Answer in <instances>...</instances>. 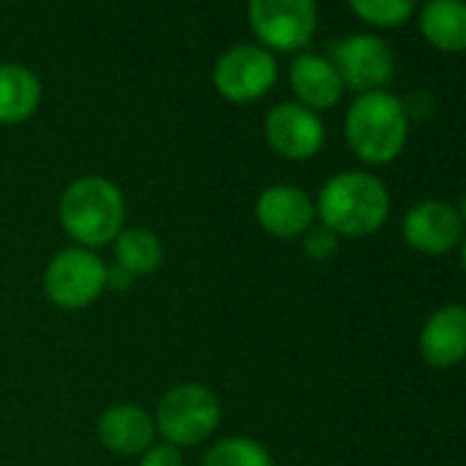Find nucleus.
<instances>
[{"instance_id":"nucleus-1","label":"nucleus","mask_w":466,"mask_h":466,"mask_svg":"<svg viewBox=\"0 0 466 466\" xmlns=\"http://www.w3.org/2000/svg\"><path fill=\"white\" fill-rule=\"evenodd\" d=\"M390 217L387 184L365 170H343L324 181L316 198V219L338 237L360 239L376 233Z\"/></svg>"},{"instance_id":"nucleus-2","label":"nucleus","mask_w":466,"mask_h":466,"mask_svg":"<svg viewBox=\"0 0 466 466\" xmlns=\"http://www.w3.org/2000/svg\"><path fill=\"white\" fill-rule=\"evenodd\" d=\"M58 222L77 248L99 250L127 228V200L118 184L105 176L75 178L58 203Z\"/></svg>"},{"instance_id":"nucleus-3","label":"nucleus","mask_w":466,"mask_h":466,"mask_svg":"<svg viewBox=\"0 0 466 466\" xmlns=\"http://www.w3.org/2000/svg\"><path fill=\"white\" fill-rule=\"evenodd\" d=\"M409 137L406 105L390 91L360 94L346 113V143L365 165H390Z\"/></svg>"},{"instance_id":"nucleus-4","label":"nucleus","mask_w":466,"mask_h":466,"mask_svg":"<svg viewBox=\"0 0 466 466\" xmlns=\"http://www.w3.org/2000/svg\"><path fill=\"white\" fill-rule=\"evenodd\" d=\"M219 420H222L219 398L214 395V390L195 381L167 390L159 398L154 414V425L162 441L178 450L198 447L200 441L211 439L214 431L219 428Z\"/></svg>"},{"instance_id":"nucleus-5","label":"nucleus","mask_w":466,"mask_h":466,"mask_svg":"<svg viewBox=\"0 0 466 466\" xmlns=\"http://www.w3.org/2000/svg\"><path fill=\"white\" fill-rule=\"evenodd\" d=\"M45 297L58 310H86L107 289V264L88 248H66L56 253L45 269Z\"/></svg>"},{"instance_id":"nucleus-6","label":"nucleus","mask_w":466,"mask_h":466,"mask_svg":"<svg viewBox=\"0 0 466 466\" xmlns=\"http://www.w3.org/2000/svg\"><path fill=\"white\" fill-rule=\"evenodd\" d=\"M214 88L233 105H253L278 83V61L258 45H239L222 53L214 64Z\"/></svg>"},{"instance_id":"nucleus-7","label":"nucleus","mask_w":466,"mask_h":466,"mask_svg":"<svg viewBox=\"0 0 466 466\" xmlns=\"http://www.w3.org/2000/svg\"><path fill=\"white\" fill-rule=\"evenodd\" d=\"M248 15L264 50L278 53L302 50L319 25L316 0H248Z\"/></svg>"},{"instance_id":"nucleus-8","label":"nucleus","mask_w":466,"mask_h":466,"mask_svg":"<svg viewBox=\"0 0 466 466\" xmlns=\"http://www.w3.org/2000/svg\"><path fill=\"white\" fill-rule=\"evenodd\" d=\"M332 66L338 69L343 88L370 94L384 91L392 80L395 58L387 42L370 34H351L332 47Z\"/></svg>"},{"instance_id":"nucleus-9","label":"nucleus","mask_w":466,"mask_h":466,"mask_svg":"<svg viewBox=\"0 0 466 466\" xmlns=\"http://www.w3.org/2000/svg\"><path fill=\"white\" fill-rule=\"evenodd\" d=\"M264 135H267L269 148L278 157L291 159V162L313 159L327 143L324 121L319 118V113H313L310 107H305L299 102L275 105L267 113Z\"/></svg>"},{"instance_id":"nucleus-10","label":"nucleus","mask_w":466,"mask_h":466,"mask_svg":"<svg viewBox=\"0 0 466 466\" xmlns=\"http://www.w3.org/2000/svg\"><path fill=\"white\" fill-rule=\"evenodd\" d=\"M403 242L422 256H444L463 239V222L452 203L428 198L414 203L400 222Z\"/></svg>"},{"instance_id":"nucleus-11","label":"nucleus","mask_w":466,"mask_h":466,"mask_svg":"<svg viewBox=\"0 0 466 466\" xmlns=\"http://www.w3.org/2000/svg\"><path fill=\"white\" fill-rule=\"evenodd\" d=\"M256 222L275 239H302L316 225V200L294 184H272L256 200Z\"/></svg>"},{"instance_id":"nucleus-12","label":"nucleus","mask_w":466,"mask_h":466,"mask_svg":"<svg viewBox=\"0 0 466 466\" xmlns=\"http://www.w3.org/2000/svg\"><path fill=\"white\" fill-rule=\"evenodd\" d=\"M420 354L431 368H452L466 360V305H441L420 329Z\"/></svg>"},{"instance_id":"nucleus-13","label":"nucleus","mask_w":466,"mask_h":466,"mask_svg":"<svg viewBox=\"0 0 466 466\" xmlns=\"http://www.w3.org/2000/svg\"><path fill=\"white\" fill-rule=\"evenodd\" d=\"M96 436L102 447L116 455H140L157 439L154 414L135 403L107 406L96 420Z\"/></svg>"},{"instance_id":"nucleus-14","label":"nucleus","mask_w":466,"mask_h":466,"mask_svg":"<svg viewBox=\"0 0 466 466\" xmlns=\"http://www.w3.org/2000/svg\"><path fill=\"white\" fill-rule=\"evenodd\" d=\"M291 88L299 99V105L310 107L313 113L329 110L340 102L343 96V80L332 61L305 53L294 58L291 64Z\"/></svg>"},{"instance_id":"nucleus-15","label":"nucleus","mask_w":466,"mask_h":466,"mask_svg":"<svg viewBox=\"0 0 466 466\" xmlns=\"http://www.w3.org/2000/svg\"><path fill=\"white\" fill-rule=\"evenodd\" d=\"M42 105L39 77L20 64H0V124L15 127L28 121Z\"/></svg>"},{"instance_id":"nucleus-16","label":"nucleus","mask_w":466,"mask_h":466,"mask_svg":"<svg viewBox=\"0 0 466 466\" xmlns=\"http://www.w3.org/2000/svg\"><path fill=\"white\" fill-rule=\"evenodd\" d=\"M425 42L441 53L466 50V0H428L420 15Z\"/></svg>"},{"instance_id":"nucleus-17","label":"nucleus","mask_w":466,"mask_h":466,"mask_svg":"<svg viewBox=\"0 0 466 466\" xmlns=\"http://www.w3.org/2000/svg\"><path fill=\"white\" fill-rule=\"evenodd\" d=\"M113 253H116V267L127 272L132 280L154 275L165 261L162 239L151 228H143V225L124 228L113 239Z\"/></svg>"},{"instance_id":"nucleus-18","label":"nucleus","mask_w":466,"mask_h":466,"mask_svg":"<svg viewBox=\"0 0 466 466\" xmlns=\"http://www.w3.org/2000/svg\"><path fill=\"white\" fill-rule=\"evenodd\" d=\"M200 466H275V461L258 439L228 436L206 450Z\"/></svg>"},{"instance_id":"nucleus-19","label":"nucleus","mask_w":466,"mask_h":466,"mask_svg":"<svg viewBox=\"0 0 466 466\" xmlns=\"http://www.w3.org/2000/svg\"><path fill=\"white\" fill-rule=\"evenodd\" d=\"M417 0H349L354 15L376 28H395L406 23Z\"/></svg>"},{"instance_id":"nucleus-20","label":"nucleus","mask_w":466,"mask_h":466,"mask_svg":"<svg viewBox=\"0 0 466 466\" xmlns=\"http://www.w3.org/2000/svg\"><path fill=\"white\" fill-rule=\"evenodd\" d=\"M338 248H340V237L335 230H329L327 225H321V222H316L305 237H302V250H305V256L310 258V261H319V264H324V261H329L335 253H338Z\"/></svg>"},{"instance_id":"nucleus-21","label":"nucleus","mask_w":466,"mask_h":466,"mask_svg":"<svg viewBox=\"0 0 466 466\" xmlns=\"http://www.w3.org/2000/svg\"><path fill=\"white\" fill-rule=\"evenodd\" d=\"M137 466H184V455L167 441H154L146 452H140Z\"/></svg>"},{"instance_id":"nucleus-22","label":"nucleus","mask_w":466,"mask_h":466,"mask_svg":"<svg viewBox=\"0 0 466 466\" xmlns=\"http://www.w3.org/2000/svg\"><path fill=\"white\" fill-rule=\"evenodd\" d=\"M455 211H458V217H461V222H463V228H466V195H463V198L458 200Z\"/></svg>"},{"instance_id":"nucleus-23","label":"nucleus","mask_w":466,"mask_h":466,"mask_svg":"<svg viewBox=\"0 0 466 466\" xmlns=\"http://www.w3.org/2000/svg\"><path fill=\"white\" fill-rule=\"evenodd\" d=\"M461 267H463V272H466V233H463V239H461Z\"/></svg>"}]
</instances>
